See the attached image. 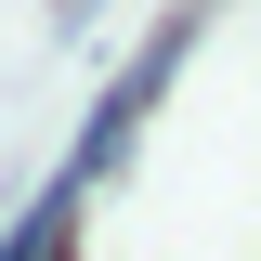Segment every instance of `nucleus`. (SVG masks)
Wrapping results in <instances>:
<instances>
[{
    "label": "nucleus",
    "instance_id": "f03ea898",
    "mask_svg": "<svg viewBox=\"0 0 261 261\" xmlns=\"http://www.w3.org/2000/svg\"><path fill=\"white\" fill-rule=\"evenodd\" d=\"M65 209H79V183H53V196H39L27 222H13V248H0V261H65Z\"/></svg>",
    "mask_w": 261,
    "mask_h": 261
},
{
    "label": "nucleus",
    "instance_id": "f257e3e1",
    "mask_svg": "<svg viewBox=\"0 0 261 261\" xmlns=\"http://www.w3.org/2000/svg\"><path fill=\"white\" fill-rule=\"evenodd\" d=\"M170 65H183V27H157V39H144V65H130L118 92L92 105V130H79V157H65V183H92V170H105V157L130 144V130H144V105H157V79H170Z\"/></svg>",
    "mask_w": 261,
    "mask_h": 261
}]
</instances>
